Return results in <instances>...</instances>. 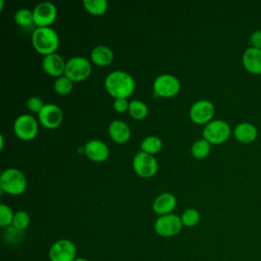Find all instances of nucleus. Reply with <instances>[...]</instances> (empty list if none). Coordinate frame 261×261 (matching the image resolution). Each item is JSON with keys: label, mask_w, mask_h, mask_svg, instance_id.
<instances>
[{"label": "nucleus", "mask_w": 261, "mask_h": 261, "mask_svg": "<svg viewBox=\"0 0 261 261\" xmlns=\"http://www.w3.org/2000/svg\"><path fill=\"white\" fill-rule=\"evenodd\" d=\"M134 77L123 70H113L105 77V88L107 92L117 98H127L135 90Z\"/></svg>", "instance_id": "obj_1"}, {"label": "nucleus", "mask_w": 261, "mask_h": 261, "mask_svg": "<svg viewBox=\"0 0 261 261\" xmlns=\"http://www.w3.org/2000/svg\"><path fill=\"white\" fill-rule=\"evenodd\" d=\"M32 44L39 53L45 56L55 53L59 46V38L57 33L52 28L40 27L36 28L33 32Z\"/></svg>", "instance_id": "obj_2"}, {"label": "nucleus", "mask_w": 261, "mask_h": 261, "mask_svg": "<svg viewBox=\"0 0 261 261\" xmlns=\"http://www.w3.org/2000/svg\"><path fill=\"white\" fill-rule=\"evenodd\" d=\"M0 188L8 194L19 195L27 188V178L19 169L14 167L7 168L1 172Z\"/></svg>", "instance_id": "obj_3"}, {"label": "nucleus", "mask_w": 261, "mask_h": 261, "mask_svg": "<svg viewBox=\"0 0 261 261\" xmlns=\"http://www.w3.org/2000/svg\"><path fill=\"white\" fill-rule=\"evenodd\" d=\"M231 134L229 124L222 119H214L205 124L203 138L210 144H222L228 140Z\"/></svg>", "instance_id": "obj_4"}, {"label": "nucleus", "mask_w": 261, "mask_h": 261, "mask_svg": "<svg viewBox=\"0 0 261 261\" xmlns=\"http://www.w3.org/2000/svg\"><path fill=\"white\" fill-rule=\"evenodd\" d=\"M92 70L90 61L83 56H73L66 61L64 75L72 82H81L86 80Z\"/></svg>", "instance_id": "obj_5"}, {"label": "nucleus", "mask_w": 261, "mask_h": 261, "mask_svg": "<svg viewBox=\"0 0 261 261\" xmlns=\"http://www.w3.org/2000/svg\"><path fill=\"white\" fill-rule=\"evenodd\" d=\"M180 83L178 79L170 73L159 74L153 82L154 96L158 97H172L178 93Z\"/></svg>", "instance_id": "obj_6"}, {"label": "nucleus", "mask_w": 261, "mask_h": 261, "mask_svg": "<svg viewBox=\"0 0 261 261\" xmlns=\"http://www.w3.org/2000/svg\"><path fill=\"white\" fill-rule=\"evenodd\" d=\"M48 257L50 261H74L76 259V247L70 240H58L51 245Z\"/></svg>", "instance_id": "obj_7"}, {"label": "nucleus", "mask_w": 261, "mask_h": 261, "mask_svg": "<svg viewBox=\"0 0 261 261\" xmlns=\"http://www.w3.org/2000/svg\"><path fill=\"white\" fill-rule=\"evenodd\" d=\"M155 231L164 238H169L177 234L182 228V222L179 216L173 213L161 215L154 224Z\"/></svg>", "instance_id": "obj_8"}, {"label": "nucleus", "mask_w": 261, "mask_h": 261, "mask_svg": "<svg viewBox=\"0 0 261 261\" xmlns=\"http://www.w3.org/2000/svg\"><path fill=\"white\" fill-rule=\"evenodd\" d=\"M38 129L39 126L36 118L30 114H20L13 122L15 135L24 141L33 140L37 136Z\"/></svg>", "instance_id": "obj_9"}, {"label": "nucleus", "mask_w": 261, "mask_h": 261, "mask_svg": "<svg viewBox=\"0 0 261 261\" xmlns=\"http://www.w3.org/2000/svg\"><path fill=\"white\" fill-rule=\"evenodd\" d=\"M133 167L136 173L140 176L150 177L156 173L158 163L152 154L140 151L134 156Z\"/></svg>", "instance_id": "obj_10"}, {"label": "nucleus", "mask_w": 261, "mask_h": 261, "mask_svg": "<svg viewBox=\"0 0 261 261\" xmlns=\"http://www.w3.org/2000/svg\"><path fill=\"white\" fill-rule=\"evenodd\" d=\"M214 113L213 103L206 99L196 101L190 108V117L197 124H207L212 120Z\"/></svg>", "instance_id": "obj_11"}, {"label": "nucleus", "mask_w": 261, "mask_h": 261, "mask_svg": "<svg viewBox=\"0 0 261 261\" xmlns=\"http://www.w3.org/2000/svg\"><path fill=\"white\" fill-rule=\"evenodd\" d=\"M34 23L37 28L49 27L56 18L57 9L52 2L43 1L38 3L33 9Z\"/></svg>", "instance_id": "obj_12"}, {"label": "nucleus", "mask_w": 261, "mask_h": 261, "mask_svg": "<svg viewBox=\"0 0 261 261\" xmlns=\"http://www.w3.org/2000/svg\"><path fill=\"white\" fill-rule=\"evenodd\" d=\"M62 117L63 115L60 107L53 103L45 104L38 113L40 122L48 128L57 127L61 123Z\"/></svg>", "instance_id": "obj_13"}, {"label": "nucleus", "mask_w": 261, "mask_h": 261, "mask_svg": "<svg viewBox=\"0 0 261 261\" xmlns=\"http://www.w3.org/2000/svg\"><path fill=\"white\" fill-rule=\"evenodd\" d=\"M242 64L244 68L251 74H261V49L248 47L242 55Z\"/></svg>", "instance_id": "obj_14"}, {"label": "nucleus", "mask_w": 261, "mask_h": 261, "mask_svg": "<svg viewBox=\"0 0 261 261\" xmlns=\"http://www.w3.org/2000/svg\"><path fill=\"white\" fill-rule=\"evenodd\" d=\"M66 62L63 60V58L55 53H51L48 55H45L42 59V67L43 69L50 75L53 76H61L64 74Z\"/></svg>", "instance_id": "obj_15"}, {"label": "nucleus", "mask_w": 261, "mask_h": 261, "mask_svg": "<svg viewBox=\"0 0 261 261\" xmlns=\"http://www.w3.org/2000/svg\"><path fill=\"white\" fill-rule=\"evenodd\" d=\"M85 153L87 157L93 161H104L109 155V149L107 145L98 139L90 140L85 145Z\"/></svg>", "instance_id": "obj_16"}, {"label": "nucleus", "mask_w": 261, "mask_h": 261, "mask_svg": "<svg viewBox=\"0 0 261 261\" xmlns=\"http://www.w3.org/2000/svg\"><path fill=\"white\" fill-rule=\"evenodd\" d=\"M233 136L238 142L243 144H250L257 139L258 128L252 122L243 121L238 123L233 128Z\"/></svg>", "instance_id": "obj_17"}, {"label": "nucleus", "mask_w": 261, "mask_h": 261, "mask_svg": "<svg viewBox=\"0 0 261 261\" xmlns=\"http://www.w3.org/2000/svg\"><path fill=\"white\" fill-rule=\"evenodd\" d=\"M175 206H176V199L170 193H162L158 195L152 204V208L154 212H156L160 216L171 213L175 208Z\"/></svg>", "instance_id": "obj_18"}, {"label": "nucleus", "mask_w": 261, "mask_h": 261, "mask_svg": "<svg viewBox=\"0 0 261 261\" xmlns=\"http://www.w3.org/2000/svg\"><path fill=\"white\" fill-rule=\"evenodd\" d=\"M108 133L110 138L117 143H124L130 138V128L128 124L119 119L110 122Z\"/></svg>", "instance_id": "obj_19"}, {"label": "nucleus", "mask_w": 261, "mask_h": 261, "mask_svg": "<svg viewBox=\"0 0 261 261\" xmlns=\"http://www.w3.org/2000/svg\"><path fill=\"white\" fill-rule=\"evenodd\" d=\"M91 59L94 63L100 66H105L113 60V52L108 46L98 45L92 49Z\"/></svg>", "instance_id": "obj_20"}, {"label": "nucleus", "mask_w": 261, "mask_h": 261, "mask_svg": "<svg viewBox=\"0 0 261 261\" xmlns=\"http://www.w3.org/2000/svg\"><path fill=\"white\" fill-rule=\"evenodd\" d=\"M210 150H211V144L204 138L199 139L196 142H194L192 145V148H191L192 155L198 159L207 157L208 154L210 153Z\"/></svg>", "instance_id": "obj_21"}, {"label": "nucleus", "mask_w": 261, "mask_h": 261, "mask_svg": "<svg viewBox=\"0 0 261 261\" xmlns=\"http://www.w3.org/2000/svg\"><path fill=\"white\" fill-rule=\"evenodd\" d=\"M162 148V141L157 136H148L141 143V149L149 154H155Z\"/></svg>", "instance_id": "obj_22"}, {"label": "nucleus", "mask_w": 261, "mask_h": 261, "mask_svg": "<svg viewBox=\"0 0 261 261\" xmlns=\"http://www.w3.org/2000/svg\"><path fill=\"white\" fill-rule=\"evenodd\" d=\"M128 112L129 115L136 119H142L147 116L148 114V107L147 105L141 100H133L129 102L128 105Z\"/></svg>", "instance_id": "obj_23"}, {"label": "nucleus", "mask_w": 261, "mask_h": 261, "mask_svg": "<svg viewBox=\"0 0 261 261\" xmlns=\"http://www.w3.org/2000/svg\"><path fill=\"white\" fill-rule=\"evenodd\" d=\"M83 4L85 8L92 14H103L108 6L106 0H84Z\"/></svg>", "instance_id": "obj_24"}, {"label": "nucleus", "mask_w": 261, "mask_h": 261, "mask_svg": "<svg viewBox=\"0 0 261 261\" xmlns=\"http://www.w3.org/2000/svg\"><path fill=\"white\" fill-rule=\"evenodd\" d=\"M14 20L20 27H29L34 22L33 11L29 8H19L14 13Z\"/></svg>", "instance_id": "obj_25"}, {"label": "nucleus", "mask_w": 261, "mask_h": 261, "mask_svg": "<svg viewBox=\"0 0 261 261\" xmlns=\"http://www.w3.org/2000/svg\"><path fill=\"white\" fill-rule=\"evenodd\" d=\"M72 86H73V82L63 74L61 76H58L55 80L53 88L56 93L60 95H66L72 90Z\"/></svg>", "instance_id": "obj_26"}, {"label": "nucleus", "mask_w": 261, "mask_h": 261, "mask_svg": "<svg viewBox=\"0 0 261 261\" xmlns=\"http://www.w3.org/2000/svg\"><path fill=\"white\" fill-rule=\"evenodd\" d=\"M180 219H181L182 225L191 227L198 224V222L200 221V213L198 210L194 208H189L182 212Z\"/></svg>", "instance_id": "obj_27"}, {"label": "nucleus", "mask_w": 261, "mask_h": 261, "mask_svg": "<svg viewBox=\"0 0 261 261\" xmlns=\"http://www.w3.org/2000/svg\"><path fill=\"white\" fill-rule=\"evenodd\" d=\"M30 215L28 212L23 210H18L14 213L13 216V221H12V226L18 230H23L24 228L28 227L30 224Z\"/></svg>", "instance_id": "obj_28"}, {"label": "nucleus", "mask_w": 261, "mask_h": 261, "mask_svg": "<svg viewBox=\"0 0 261 261\" xmlns=\"http://www.w3.org/2000/svg\"><path fill=\"white\" fill-rule=\"evenodd\" d=\"M13 216H14V213L9 206L5 204L0 205V225L2 227L11 225L13 221Z\"/></svg>", "instance_id": "obj_29"}, {"label": "nucleus", "mask_w": 261, "mask_h": 261, "mask_svg": "<svg viewBox=\"0 0 261 261\" xmlns=\"http://www.w3.org/2000/svg\"><path fill=\"white\" fill-rule=\"evenodd\" d=\"M45 104L43 103V101L41 100V98L37 97V96H32L28 99L27 101V106L28 108L31 110V111H34V112H40V110L43 108Z\"/></svg>", "instance_id": "obj_30"}, {"label": "nucleus", "mask_w": 261, "mask_h": 261, "mask_svg": "<svg viewBox=\"0 0 261 261\" xmlns=\"http://www.w3.org/2000/svg\"><path fill=\"white\" fill-rule=\"evenodd\" d=\"M250 47L261 49V30H256L251 33L249 37Z\"/></svg>", "instance_id": "obj_31"}, {"label": "nucleus", "mask_w": 261, "mask_h": 261, "mask_svg": "<svg viewBox=\"0 0 261 261\" xmlns=\"http://www.w3.org/2000/svg\"><path fill=\"white\" fill-rule=\"evenodd\" d=\"M129 102L126 100V98H117L114 99L113 107L117 112H124L125 110H128Z\"/></svg>", "instance_id": "obj_32"}, {"label": "nucleus", "mask_w": 261, "mask_h": 261, "mask_svg": "<svg viewBox=\"0 0 261 261\" xmlns=\"http://www.w3.org/2000/svg\"><path fill=\"white\" fill-rule=\"evenodd\" d=\"M0 140H1V147H0V148L2 149L3 146H4V140H3V136H2V135L0 136Z\"/></svg>", "instance_id": "obj_33"}, {"label": "nucleus", "mask_w": 261, "mask_h": 261, "mask_svg": "<svg viewBox=\"0 0 261 261\" xmlns=\"http://www.w3.org/2000/svg\"><path fill=\"white\" fill-rule=\"evenodd\" d=\"M74 261H89L88 259H86V258H82V257H80V258H76Z\"/></svg>", "instance_id": "obj_34"}, {"label": "nucleus", "mask_w": 261, "mask_h": 261, "mask_svg": "<svg viewBox=\"0 0 261 261\" xmlns=\"http://www.w3.org/2000/svg\"><path fill=\"white\" fill-rule=\"evenodd\" d=\"M3 5H4V0H0V9H3Z\"/></svg>", "instance_id": "obj_35"}]
</instances>
